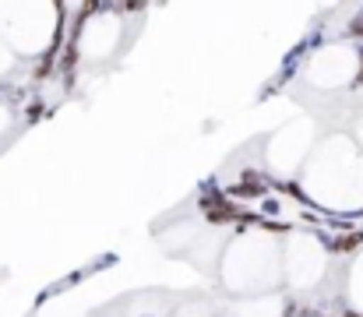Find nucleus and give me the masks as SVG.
<instances>
[{
  "instance_id": "f257e3e1",
  "label": "nucleus",
  "mask_w": 363,
  "mask_h": 317,
  "mask_svg": "<svg viewBox=\"0 0 363 317\" xmlns=\"http://www.w3.org/2000/svg\"><path fill=\"white\" fill-rule=\"evenodd\" d=\"M357 243H360V236H346V240L335 243V250H346V247H357Z\"/></svg>"
}]
</instances>
